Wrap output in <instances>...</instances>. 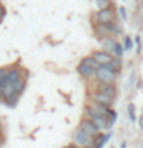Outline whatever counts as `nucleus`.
<instances>
[{
	"instance_id": "1",
	"label": "nucleus",
	"mask_w": 143,
	"mask_h": 148,
	"mask_svg": "<svg viewBox=\"0 0 143 148\" xmlns=\"http://www.w3.org/2000/svg\"><path fill=\"white\" fill-rule=\"evenodd\" d=\"M117 11L115 8H106V9H100V11H95L91 16V25H106V23H112L117 22Z\"/></svg>"
},
{
	"instance_id": "2",
	"label": "nucleus",
	"mask_w": 143,
	"mask_h": 148,
	"mask_svg": "<svg viewBox=\"0 0 143 148\" xmlns=\"http://www.w3.org/2000/svg\"><path fill=\"white\" fill-rule=\"evenodd\" d=\"M94 139H95L94 136H91L86 131H83L80 127H77L74 134H72V143H76V145L82 147V148H92Z\"/></svg>"
},
{
	"instance_id": "3",
	"label": "nucleus",
	"mask_w": 143,
	"mask_h": 148,
	"mask_svg": "<svg viewBox=\"0 0 143 148\" xmlns=\"http://www.w3.org/2000/svg\"><path fill=\"white\" fill-rule=\"evenodd\" d=\"M94 82L97 83H117L118 82V74L111 71L106 66H99L94 77Z\"/></svg>"
},
{
	"instance_id": "4",
	"label": "nucleus",
	"mask_w": 143,
	"mask_h": 148,
	"mask_svg": "<svg viewBox=\"0 0 143 148\" xmlns=\"http://www.w3.org/2000/svg\"><path fill=\"white\" fill-rule=\"evenodd\" d=\"M91 91H99L105 96H109L112 99H117L118 96V88H117V83H97L92 86Z\"/></svg>"
},
{
	"instance_id": "5",
	"label": "nucleus",
	"mask_w": 143,
	"mask_h": 148,
	"mask_svg": "<svg viewBox=\"0 0 143 148\" xmlns=\"http://www.w3.org/2000/svg\"><path fill=\"white\" fill-rule=\"evenodd\" d=\"M83 117H88V119H89L91 122L100 130V133L108 131V130L112 127V125L109 123L108 117H103V116H95V114H91V113H86V111H85V116H83Z\"/></svg>"
},
{
	"instance_id": "6",
	"label": "nucleus",
	"mask_w": 143,
	"mask_h": 148,
	"mask_svg": "<svg viewBox=\"0 0 143 148\" xmlns=\"http://www.w3.org/2000/svg\"><path fill=\"white\" fill-rule=\"evenodd\" d=\"M95 73H97L95 68H92V66H89V65L83 63L82 60L78 62V65H77V74L82 79H85V80H94Z\"/></svg>"
},
{
	"instance_id": "7",
	"label": "nucleus",
	"mask_w": 143,
	"mask_h": 148,
	"mask_svg": "<svg viewBox=\"0 0 143 148\" xmlns=\"http://www.w3.org/2000/svg\"><path fill=\"white\" fill-rule=\"evenodd\" d=\"M89 100H94V102H97V103H100V105L109 106V108H112V105L115 102V99L101 94V92H99V91H89Z\"/></svg>"
},
{
	"instance_id": "8",
	"label": "nucleus",
	"mask_w": 143,
	"mask_h": 148,
	"mask_svg": "<svg viewBox=\"0 0 143 148\" xmlns=\"http://www.w3.org/2000/svg\"><path fill=\"white\" fill-rule=\"evenodd\" d=\"M91 56L94 57V60L97 63L100 65V66H105L106 63H109L111 60L114 59V56L108 53V51H105V49H97V51H92Z\"/></svg>"
},
{
	"instance_id": "9",
	"label": "nucleus",
	"mask_w": 143,
	"mask_h": 148,
	"mask_svg": "<svg viewBox=\"0 0 143 148\" xmlns=\"http://www.w3.org/2000/svg\"><path fill=\"white\" fill-rule=\"evenodd\" d=\"M78 127H80V128L83 130V131H86L88 134H91V136H94V137L100 134V130L97 128L95 125L92 123L88 117H82V120L78 122Z\"/></svg>"
},
{
	"instance_id": "10",
	"label": "nucleus",
	"mask_w": 143,
	"mask_h": 148,
	"mask_svg": "<svg viewBox=\"0 0 143 148\" xmlns=\"http://www.w3.org/2000/svg\"><path fill=\"white\" fill-rule=\"evenodd\" d=\"M92 32H94L97 40H103V39H106V37H112L109 34L106 25H92Z\"/></svg>"
},
{
	"instance_id": "11",
	"label": "nucleus",
	"mask_w": 143,
	"mask_h": 148,
	"mask_svg": "<svg viewBox=\"0 0 143 148\" xmlns=\"http://www.w3.org/2000/svg\"><path fill=\"white\" fill-rule=\"evenodd\" d=\"M111 136H112V134L108 133V131L100 133L99 136H95V139H94V145H92V148H103L106 143H108V140L111 139Z\"/></svg>"
},
{
	"instance_id": "12",
	"label": "nucleus",
	"mask_w": 143,
	"mask_h": 148,
	"mask_svg": "<svg viewBox=\"0 0 143 148\" xmlns=\"http://www.w3.org/2000/svg\"><path fill=\"white\" fill-rule=\"evenodd\" d=\"M100 43H101V49H105V51H108V53L112 54V51L115 48V45L118 43V40L115 39V37H106V39L100 40Z\"/></svg>"
},
{
	"instance_id": "13",
	"label": "nucleus",
	"mask_w": 143,
	"mask_h": 148,
	"mask_svg": "<svg viewBox=\"0 0 143 148\" xmlns=\"http://www.w3.org/2000/svg\"><path fill=\"white\" fill-rule=\"evenodd\" d=\"M105 66H106V68H109L111 71H114V73L120 74V73H122V69H123V60H122V59H118V57H114L109 63H106Z\"/></svg>"
},
{
	"instance_id": "14",
	"label": "nucleus",
	"mask_w": 143,
	"mask_h": 148,
	"mask_svg": "<svg viewBox=\"0 0 143 148\" xmlns=\"http://www.w3.org/2000/svg\"><path fill=\"white\" fill-rule=\"evenodd\" d=\"M106 28H108L109 34L112 37H117V36H122L123 34V28L118 22H112V23H106Z\"/></svg>"
},
{
	"instance_id": "15",
	"label": "nucleus",
	"mask_w": 143,
	"mask_h": 148,
	"mask_svg": "<svg viewBox=\"0 0 143 148\" xmlns=\"http://www.w3.org/2000/svg\"><path fill=\"white\" fill-rule=\"evenodd\" d=\"M97 8V11H100V9H106V8H112L114 6V2L112 0H92Z\"/></svg>"
},
{
	"instance_id": "16",
	"label": "nucleus",
	"mask_w": 143,
	"mask_h": 148,
	"mask_svg": "<svg viewBox=\"0 0 143 148\" xmlns=\"http://www.w3.org/2000/svg\"><path fill=\"white\" fill-rule=\"evenodd\" d=\"M122 46H123V51L126 53V51H129V49H132V46H134V42H132V39L129 36H123V43H122Z\"/></svg>"
},
{
	"instance_id": "17",
	"label": "nucleus",
	"mask_w": 143,
	"mask_h": 148,
	"mask_svg": "<svg viewBox=\"0 0 143 148\" xmlns=\"http://www.w3.org/2000/svg\"><path fill=\"white\" fill-rule=\"evenodd\" d=\"M82 62H83V63H86V65H89V66H92V68H95V69H99V66H100V65L94 60V57H92L91 54H89V56H86V57H83V59H82Z\"/></svg>"
},
{
	"instance_id": "18",
	"label": "nucleus",
	"mask_w": 143,
	"mask_h": 148,
	"mask_svg": "<svg viewBox=\"0 0 143 148\" xmlns=\"http://www.w3.org/2000/svg\"><path fill=\"white\" fill-rule=\"evenodd\" d=\"M128 116H129V120H131V122H136V120H137V116H136V105H134L132 102L128 105Z\"/></svg>"
},
{
	"instance_id": "19",
	"label": "nucleus",
	"mask_w": 143,
	"mask_h": 148,
	"mask_svg": "<svg viewBox=\"0 0 143 148\" xmlns=\"http://www.w3.org/2000/svg\"><path fill=\"white\" fill-rule=\"evenodd\" d=\"M9 66H11V65H5V66H0V83H2L3 79L6 77V74H8V71H9Z\"/></svg>"
},
{
	"instance_id": "20",
	"label": "nucleus",
	"mask_w": 143,
	"mask_h": 148,
	"mask_svg": "<svg viewBox=\"0 0 143 148\" xmlns=\"http://www.w3.org/2000/svg\"><path fill=\"white\" fill-rule=\"evenodd\" d=\"M117 12H118L117 16H120L123 20H126V18H128V14H126L128 11H126V8H125V6H120V8L117 9Z\"/></svg>"
},
{
	"instance_id": "21",
	"label": "nucleus",
	"mask_w": 143,
	"mask_h": 148,
	"mask_svg": "<svg viewBox=\"0 0 143 148\" xmlns=\"http://www.w3.org/2000/svg\"><path fill=\"white\" fill-rule=\"evenodd\" d=\"M5 16H6V8H5L3 5H0V23L3 22V18H5Z\"/></svg>"
},
{
	"instance_id": "22",
	"label": "nucleus",
	"mask_w": 143,
	"mask_h": 148,
	"mask_svg": "<svg viewBox=\"0 0 143 148\" xmlns=\"http://www.w3.org/2000/svg\"><path fill=\"white\" fill-rule=\"evenodd\" d=\"M136 43H137V54H140L142 53V39L140 37H136Z\"/></svg>"
},
{
	"instance_id": "23",
	"label": "nucleus",
	"mask_w": 143,
	"mask_h": 148,
	"mask_svg": "<svg viewBox=\"0 0 143 148\" xmlns=\"http://www.w3.org/2000/svg\"><path fill=\"white\" fill-rule=\"evenodd\" d=\"M138 127H140L143 130V111H142V116H140V119H138Z\"/></svg>"
},
{
	"instance_id": "24",
	"label": "nucleus",
	"mask_w": 143,
	"mask_h": 148,
	"mask_svg": "<svg viewBox=\"0 0 143 148\" xmlns=\"http://www.w3.org/2000/svg\"><path fill=\"white\" fill-rule=\"evenodd\" d=\"M3 99H5V96H3V88L0 86V102L3 103Z\"/></svg>"
},
{
	"instance_id": "25",
	"label": "nucleus",
	"mask_w": 143,
	"mask_h": 148,
	"mask_svg": "<svg viewBox=\"0 0 143 148\" xmlns=\"http://www.w3.org/2000/svg\"><path fill=\"white\" fill-rule=\"evenodd\" d=\"M65 148H82V147H78V145H76V143H69V145H66Z\"/></svg>"
},
{
	"instance_id": "26",
	"label": "nucleus",
	"mask_w": 143,
	"mask_h": 148,
	"mask_svg": "<svg viewBox=\"0 0 143 148\" xmlns=\"http://www.w3.org/2000/svg\"><path fill=\"white\" fill-rule=\"evenodd\" d=\"M3 142V131H2V128H0V143Z\"/></svg>"
},
{
	"instance_id": "27",
	"label": "nucleus",
	"mask_w": 143,
	"mask_h": 148,
	"mask_svg": "<svg viewBox=\"0 0 143 148\" xmlns=\"http://www.w3.org/2000/svg\"><path fill=\"white\" fill-rule=\"evenodd\" d=\"M0 128H2V122H0Z\"/></svg>"
}]
</instances>
